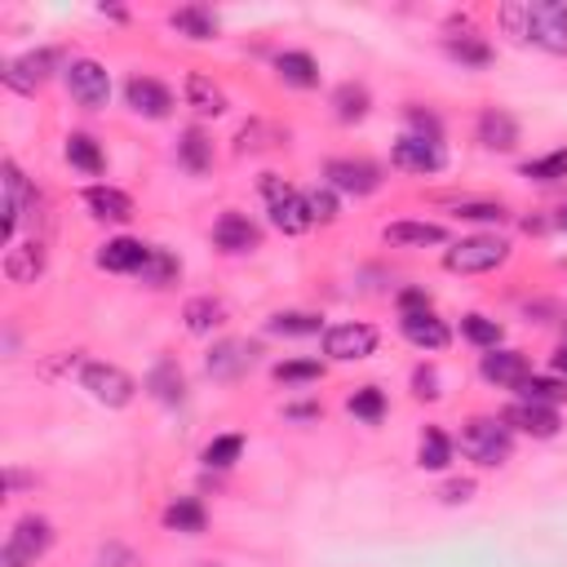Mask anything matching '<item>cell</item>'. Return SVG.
I'll use <instances>...</instances> for the list:
<instances>
[{"instance_id": "6da1fadb", "label": "cell", "mask_w": 567, "mask_h": 567, "mask_svg": "<svg viewBox=\"0 0 567 567\" xmlns=\"http://www.w3.org/2000/svg\"><path fill=\"white\" fill-rule=\"evenodd\" d=\"M501 23L510 36L545 50V54H567V6L554 0H527V6H505Z\"/></svg>"}, {"instance_id": "7a4b0ae2", "label": "cell", "mask_w": 567, "mask_h": 567, "mask_svg": "<svg viewBox=\"0 0 567 567\" xmlns=\"http://www.w3.org/2000/svg\"><path fill=\"white\" fill-rule=\"evenodd\" d=\"M510 448H514V435L497 417H470L461 430V452L479 466H501L510 457Z\"/></svg>"}, {"instance_id": "3957f363", "label": "cell", "mask_w": 567, "mask_h": 567, "mask_svg": "<svg viewBox=\"0 0 567 567\" xmlns=\"http://www.w3.org/2000/svg\"><path fill=\"white\" fill-rule=\"evenodd\" d=\"M505 258H510V244L505 240H497V236H470V240H461V244H452L444 253V266L452 275H483V271H497Z\"/></svg>"}, {"instance_id": "277c9868", "label": "cell", "mask_w": 567, "mask_h": 567, "mask_svg": "<svg viewBox=\"0 0 567 567\" xmlns=\"http://www.w3.org/2000/svg\"><path fill=\"white\" fill-rule=\"evenodd\" d=\"M50 545H54V527H50L45 519L28 514V519L14 523L6 549H0V567H32L36 558H45Z\"/></svg>"}, {"instance_id": "5b68a950", "label": "cell", "mask_w": 567, "mask_h": 567, "mask_svg": "<svg viewBox=\"0 0 567 567\" xmlns=\"http://www.w3.org/2000/svg\"><path fill=\"white\" fill-rule=\"evenodd\" d=\"M80 386H85L98 404H107V408H124V404H133V395H138V382H133L124 368H116V363H85V368H80Z\"/></svg>"}, {"instance_id": "8992f818", "label": "cell", "mask_w": 567, "mask_h": 567, "mask_svg": "<svg viewBox=\"0 0 567 567\" xmlns=\"http://www.w3.org/2000/svg\"><path fill=\"white\" fill-rule=\"evenodd\" d=\"M262 192H266V205H271V222L284 231V236H302L310 231V209H306V196H297L293 186H284L275 173L262 177Z\"/></svg>"}, {"instance_id": "52a82bcc", "label": "cell", "mask_w": 567, "mask_h": 567, "mask_svg": "<svg viewBox=\"0 0 567 567\" xmlns=\"http://www.w3.org/2000/svg\"><path fill=\"white\" fill-rule=\"evenodd\" d=\"M63 80H67L72 98H76L85 111H102V107H107V98H111V76H107V67H102V63H94V58H76V63H67Z\"/></svg>"}, {"instance_id": "ba28073f", "label": "cell", "mask_w": 567, "mask_h": 567, "mask_svg": "<svg viewBox=\"0 0 567 567\" xmlns=\"http://www.w3.org/2000/svg\"><path fill=\"white\" fill-rule=\"evenodd\" d=\"M324 173H328L332 192H346V196H372L377 186H382V168L368 160H332Z\"/></svg>"}, {"instance_id": "9c48e42d", "label": "cell", "mask_w": 567, "mask_h": 567, "mask_svg": "<svg viewBox=\"0 0 567 567\" xmlns=\"http://www.w3.org/2000/svg\"><path fill=\"white\" fill-rule=\"evenodd\" d=\"M372 350H377L372 324H337L324 332V355H332V359H368Z\"/></svg>"}, {"instance_id": "30bf717a", "label": "cell", "mask_w": 567, "mask_h": 567, "mask_svg": "<svg viewBox=\"0 0 567 567\" xmlns=\"http://www.w3.org/2000/svg\"><path fill=\"white\" fill-rule=\"evenodd\" d=\"M479 372L488 377L492 386H510V391H519L527 377H532V363H527V355H519V350H488L483 355V363H479Z\"/></svg>"}, {"instance_id": "8fae6325", "label": "cell", "mask_w": 567, "mask_h": 567, "mask_svg": "<svg viewBox=\"0 0 567 567\" xmlns=\"http://www.w3.org/2000/svg\"><path fill=\"white\" fill-rule=\"evenodd\" d=\"M391 160H395V168H404V173H439V168H444V146L404 133V138L395 142Z\"/></svg>"}, {"instance_id": "7c38bea8", "label": "cell", "mask_w": 567, "mask_h": 567, "mask_svg": "<svg viewBox=\"0 0 567 567\" xmlns=\"http://www.w3.org/2000/svg\"><path fill=\"white\" fill-rule=\"evenodd\" d=\"M253 359H258V346H249V341H218L209 350V377H214V382H236V377H244L253 368Z\"/></svg>"}, {"instance_id": "4fadbf2b", "label": "cell", "mask_w": 567, "mask_h": 567, "mask_svg": "<svg viewBox=\"0 0 567 567\" xmlns=\"http://www.w3.org/2000/svg\"><path fill=\"white\" fill-rule=\"evenodd\" d=\"M124 98H129V107H133L138 116H146V120H164V116L173 111V94H168L160 80H151V76H129Z\"/></svg>"}, {"instance_id": "5bb4252c", "label": "cell", "mask_w": 567, "mask_h": 567, "mask_svg": "<svg viewBox=\"0 0 567 567\" xmlns=\"http://www.w3.org/2000/svg\"><path fill=\"white\" fill-rule=\"evenodd\" d=\"M501 422H505L510 430L532 435V439H554V435H558V413H554V408H545V404H527V400L510 404Z\"/></svg>"}, {"instance_id": "9a60e30c", "label": "cell", "mask_w": 567, "mask_h": 567, "mask_svg": "<svg viewBox=\"0 0 567 567\" xmlns=\"http://www.w3.org/2000/svg\"><path fill=\"white\" fill-rule=\"evenodd\" d=\"M50 67H54V50L23 54V58L6 63V85H10L14 94H36V89L50 80Z\"/></svg>"}, {"instance_id": "2e32d148", "label": "cell", "mask_w": 567, "mask_h": 567, "mask_svg": "<svg viewBox=\"0 0 567 567\" xmlns=\"http://www.w3.org/2000/svg\"><path fill=\"white\" fill-rule=\"evenodd\" d=\"M146 253H151V244L120 236V240H107V244L98 249V266H102V271H116V275H138L142 262H146Z\"/></svg>"}, {"instance_id": "e0dca14e", "label": "cell", "mask_w": 567, "mask_h": 567, "mask_svg": "<svg viewBox=\"0 0 567 567\" xmlns=\"http://www.w3.org/2000/svg\"><path fill=\"white\" fill-rule=\"evenodd\" d=\"M0 186H6V222H0V236H6V244H10L14 231H19V218L28 209V182H23L14 160H6V168H0Z\"/></svg>"}, {"instance_id": "ac0fdd59", "label": "cell", "mask_w": 567, "mask_h": 567, "mask_svg": "<svg viewBox=\"0 0 567 567\" xmlns=\"http://www.w3.org/2000/svg\"><path fill=\"white\" fill-rule=\"evenodd\" d=\"M258 240H262V231L244 214H222L214 227V244L222 253H249V249H258Z\"/></svg>"}, {"instance_id": "d6986e66", "label": "cell", "mask_w": 567, "mask_h": 567, "mask_svg": "<svg viewBox=\"0 0 567 567\" xmlns=\"http://www.w3.org/2000/svg\"><path fill=\"white\" fill-rule=\"evenodd\" d=\"M400 328H404V337H408L413 346H422V350H444V346L452 341L448 324L435 319L430 310H408V315L400 319Z\"/></svg>"}, {"instance_id": "ffe728a7", "label": "cell", "mask_w": 567, "mask_h": 567, "mask_svg": "<svg viewBox=\"0 0 567 567\" xmlns=\"http://www.w3.org/2000/svg\"><path fill=\"white\" fill-rule=\"evenodd\" d=\"M85 205H89V214L102 218V222H129V218H133V200H129L124 192H116V186H89Z\"/></svg>"}, {"instance_id": "44dd1931", "label": "cell", "mask_w": 567, "mask_h": 567, "mask_svg": "<svg viewBox=\"0 0 567 567\" xmlns=\"http://www.w3.org/2000/svg\"><path fill=\"white\" fill-rule=\"evenodd\" d=\"M479 142L488 146V151H514V142H519V124H514V116L510 111H483L479 116Z\"/></svg>"}, {"instance_id": "7402d4cb", "label": "cell", "mask_w": 567, "mask_h": 567, "mask_svg": "<svg viewBox=\"0 0 567 567\" xmlns=\"http://www.w3.org/2000/svg\"><path fill=\"white\" fill-rule=\"evenodd\" d=\"M146 391H151L160 404H182L186 377H182V368H177L173 359H160V363L151 368V377H146Z\"/></svg>"}, {"instance_id": "603a6c76", "label": "cell", "mask_w": 567, "mask_h": 567, "mask_svg": "<svg viewBox=\"0 0 567 567\" xmlns=\"http://www.w3.org/2000/svg\"><path fill=\"white\" fill-rule=\"evenodd\" d=\"M444 227L439 222H391L386 227V244L400 249H426V244H444Z\"/></svg>"}, {"instance_id": "cb8c5ba5", "label": "cell", "mask_w": 567, "mask_h": 567, "mask_svg": "<svg viewBox=\"0 0 567 567\" xmlns=\"http://www.w3.org/2000/svg\"><path fill=\"white\" fill-rule=\"evenodd\" d=\"M275 72H280V80L293 85V89H315V85H319V67H315V58L302 54V50L280 54V58H275Z\"/></svg>"}, {"instance_id": "d4e9b609", "label": "cell", "mask_w": 567, "mask_h": 567, "mask_svg": "<svg viewBox=\"0 0 567 567\" xmlns=\"http://www.w3.org/2000/svg\"><path fill=\"white\" fill-rule=\"evenodd\" d=\"M45 271V249L41 244H19L6 253V280L10 284H32Z\"/></svg>"}, {"instance_id": "484cf974", "label": "cell", "mask_w": 567, "mask_h": 567, "mask_svg": "<svg viewBox=\"0 0 567 567\" xmlns=\"http://www.w3.org/2000/svg\"><path fill=\"white\" fill-rule=\"evenodd\" d=\"M182 36H192V41H214L218 36V19H214V10H205V6H182V10H173V19H168Z\"/></svg>"}, {"instance_id": "4316f807", "label": "cell", "mask_w": 567, "mask_h": 567, "mask_svg": "<svg viewBox=\"0 0 567 567\" xmlns=\"http://www.w3.org/2000/svg\"><path fill=\"white\" fill-rule=\"evenodd\" d=\"M186 102H192L200 116H222V111H227V98H222V89H218L209 76H200V72H192V76H186Z\"/></svg>"}, {"instance_id": "83f0119b", "label": "cell", "mask_w": 567, "mask_h": 567, "mask_svg": "<svg viewBox=\"0 0 567 567\" xmlns=\"http://www.w3.org/2000/svg\"><path fill=\"white\" fill-rule=\"evenodd\" d=\"M177 160H182V168L205 173V168L214 164V142H209L200 129H186L182 142H177Z\"/></svg>"}, {"instance_id": "f1b7e54d", "label": "cell", "mask_w": 567, "mask_h": 567, "mask_svg": "<svg viewBox=\"0 0 567 567\" xmlns=\"http://www.w3.org/2000/svg\"><path fill=\"white\" fill-rule=\"evenodd\" d=\"M205 523H209V514H205V505L200 501H192V497H182V501H173L168 510H164V527H173V532H205Z\"/></svg>"}, {"instance_id": "f546056e", "label": "cell", "mask_w": 567, "mask_h": 567, "mask_svg": "<svg viewBox=\"0 0 567 567\" xmlns=\"http://www.w3.org/2000/svg\"><path fill=\"white\" fill-rule=\"evenodd\" d=\"M182 319H186V328H192V332H214L227 319V306L214 302V297H192V302H186V310H182Z\"/></svg>"}, {"instance_id": "4dcf8cb0", "label": "cell", "mask_w": 567, "mask_h": 567, "mask_svg": "<svg viewBox=\"0 0 567 567\" xmlns=\"http://www.w3.org/2000/svg\"><path fill=\"white\" fill-rule=\"evenodd\" d=\"M319 328H324V319L319 315H306V310H280L266 324V332H275V337H315Z\"/></svg>"}, {"instance_id": "1f68e13d", "label": "cell", "mask_w": 567, "mask_h": 567, "mask_svg": "<svg viewBox=\"0 0 567 567\" xmlns=\"http://www.w3.org/2000/svg\"><path fill=\"white\" fill-rule=\"evenodd\" d=\"M448 461H452V439L444 435V430H426L422 435V448H417V466L422 470H448Z\"/></svg>"}, {"instance_id": "d6a6232c", "label": "cell", "mask_w": 567, "mask_h": 567, "mask_svg": "<svg viewBox=\"0 0 567 567\" xmlns=\"http://www.w3.org/2000/svg\"><path fill=\"white\" fill-rule=\"evenodd\" d=\"M67 160H72L80 173H102V168H107L102 146H98L89 133H72V138H67Z\"/></svg>"}, {"instance_id": "836d02e7", "label": "cell", "mask_w": 567, "mask_h": 567, "mask_svg": "<svg viewBox=\"0 0 567 567\" xmlns=\"http://www.w3.org/2000/svg\"><path fill=\"white\" fill-rule=\"evenodd\" d=\"M138 280H142V284H151V288H164L168 280H177V258H173L168 249H155V244H151V253H146V262H142Z\"/></svg>"}, {"instance_id": "e575fe53", "label": "cell", "mask_w": 567, "mask_h": 567, "mask_svg": "<svg viewBox=\"0 0 567 567\" xmlns=\"http://www.w3.org/2000/svg\"><path fill=\"white\" fill-rule=\"evenodd\" d=\"M332 107H337V120H341V124H355V120L368 116V89H363V85H341V89L332 94Z\"/></svg>"}, {"instance_id": "d590c367", "label": "cell", "mask_w": 567, "mask_h": 567, "mask_svg": "<svg viewBox=\"0 0 567 567\" xmlns=\"http://www.w3.org/2000/svg\"><path fill=\"white\" fill-rule=\"evenodd\" d=\"M448 54L466 67H488L492 63V50L479 41V36H448Z\"/></svg>"}, {"instance_id": "8d00e7d4", "label": "cell", "mask_w": 567, "mask_h": 567, "mask_svg": "<svg viewBox=\"0 0 567 567\" xmlns=\"http://www.w3.org/2000/svg\"><path fill=\"white\" fill-rule=\"evenodd\" d=\"M461 332H466V341H475L483 350H497L501 346V324L488 319V315H466L461 319Z\"/></svg>"}, {"instance_id": "74e56055", "label": "cell", "mask_w": 567, "mask_h": 567, "mask_svg": "<svg viewBox=\"0 0 567 567\" xmlns=\"http://www.w3.org/2000/svg\"><path fill=\"white\" fill-rule=\"evenodd\" d=\"M346 408H350L359 422H382V413H386V395L377 391V386H363V391H355V395L346 400Z\"/></svg>"}, {"instance_id": "f35d334b", "label": "cell", "mask_w": 567, "mask_h": 567, "mask_svg": "<svg viewBox=\"0 0 567 567\" xmlns=\"http://www.w3.org/2000/svg\"><path fill=\"white\" fill-rule=\"evenodd\" d=\"M519 391H523V400H527V404H545V408L567 400V386H563V382H549V377H527V382H523Z\"/></svg>"}, {"instance_id": "ab89813d", "label": "cell", "mask_w": 567, "mask_h": 567, "mask_svg": "<svg viewBox=\"0 0 567 567\" xmlns=\"http://www.w3.org/2000/svg\"><path fill=\"white\" fill-rule=\"evenodd\" d=\"M240 452H244V439H240V435H218V439L205 448V466L227 470V466H236V461H240Z\"/></svg>"}, {"instance_id": "60d3db41", "label": "cell", "mask_w": 567, "mask_h": 567, "mask_svg": "<svg viewBox=\"0 0 567 567\" xmlns=\"http://www.w3.org/2000/svg\"><path fill=\"white\" fill-rule=\"evenodd\" d=\"M523 177H532V182H558V177H567V151H549L541 160H527L523 164Z\"/></svg>"}, {"instance_id": "b9f144b4", "label": "cell", "mask_w": 567, "mask_h": 567, "mask_svg": "<svg viewBox=\"0 0 567 567\" xmlns=\"http://www.w3.org/2000/svg\"><path fill=\"white\" fill-rule=\"evenodd\" d=\"M324 377V363L319 359H288V363H275V382H319Z\"/></svg>"}, {"instance_id": "7bdbcfd3", "label": "cell", "mask_w": 567, "mask_h": 567, "mask_svg": "<svg viewBox=\"0 0 567 567\" xmlns=\"http://www.w3.org/2000/svg\"><path fill=\"white\" fill-rule=\"evenodd\" d=\"M306 209L315 222H332L337 218V196H332V186H315V192L306 196Z\"/></svg>"}, {"instance_id": "ee69618b", "label": "cell", "mask_w": 567, "mask_h": 567, "mask_svg": "<svg viewBox=\"0 0 567 567\" xmlns=\"http://www.w3.org/2000/svg\"><path fill=\"white\" fill-rule=\"evenodd\" d=\"M408 124H413V138H426V142H439V133H444L439 116H430L422 107H408Z\"/></svg>"}, {"instance_id": "f6af8a7d", "label": "cell", "mask_w": 567, "mask_h": 567, "mask_svg": "<svg viewBox=\"0 0 567 567\" xmlns=\"http://www.w3.org/2000/svg\"><path fill=\"white\" fill-rule=\"evenodd\" d=\"M413 386H417V400H439V372L435 368H417Z\"/></svg>"}, {"instance_id": "bcb514c9", "label": "cell", "mask_w": 567, "mask_h": 567, "mask_svg": "<svg viewBox=\"0 0 567 567\" xmlns=\"http://www.w3.org/2000/svg\"><path fill=\"white\" fill-rule=\"evenodd\" d=\"M461 218H470V222H505V209L501 205H461Z\"/></svg>"}, {"instance_id": "7dc6e473", "label": "cell", "mask_w": 567, "mask_h": 567, "mask_svg": "<svg viewBox=\"0 0 567 567\" xmlns=\"http://www.w3.org/2000/svg\"><path fill=\"white\" fill-rule=\"evenodd\" d=\"M400 310L408 315V310H430V297L422 293V288H408L404 297H400Z\"/></svg>"}, {"instance_id": "c3c4849f", "label": "cell", "mask_w": 567, "mask_h": 567, "mask_svg": "<svg viewBox=\"0 0 567 567\" xmlns=\"http://www.w3.org/2000/svg\"><path fill=\"white\" fill-rule=\"evenodd\" d=\"M470 492H475V483H470V479H457V483H448V488H444V501H452V505H457V501H470Z\"/></svg>"}, {"instance_id": "681fc988", "label": "cell", "mask_w": 567, "mask_h": 567, "mask_svg": "<svg viewBox=\"0 0 567 567\" xmlns=\"http://www.w3.org/2000/svg\"><path fill=\"white\" fill-rule=\"evenodd\" d=\"M554 368H558V372H563V377H567V341H563V346H558V355H554Z\"/></svg>"}, {"instance_id": "f907efd6", "label": "cell", "mask_w": 567, "mask_h": 567, "mask_svg": "<svg viewBox=\"0 0 567 567\" xmlns=\"http://www.w3.org/2000/svg\"><path fill=\"white\" fill-rule=\"evenodd\" d=\"M554 222H558V227H563V231H567V205H563V209H558V218H554Z\"/></svg>"}]
</instances>
